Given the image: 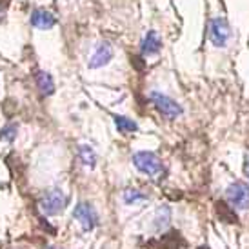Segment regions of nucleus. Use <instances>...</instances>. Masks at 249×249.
I'll list each match as a JSON object with an SVG mask.
<instances>
[{
  "instance_id": "obj_12",
  "label": "nucleus",
  "mask_w": 249,
  "mask_h": 249,
  "mask_svg": "<svg viewBox=\"0 0 249 249\" xmlns=\"http://www.w3.org/2000/svg\"><path fill=\"white\" fill-rule=\"evenodd\" d=\"M78 157H80V162H82L84 166L95 167V164H97V155H95L91 145H80L78 147Z\"/></svg>"
},
{
  "instance_id": "obj_20",
  "label": "nucleus",
  "mask_w": 249,
  "mask_h": 249,
  "mask_svg": "<svg viewBox=\"0 0 249 249\" xmlns=\"http://www.w3.org/2000/svg\"><path fill=\"white\" fill-rule=\"evenodd\" d=\"M49 249H58V248H49Z\"/></svg>"
},
{
  "instance_id": "obj_2",
  "label": "nucleus",
  "mask_w": 249,
  "mask_h": 249,
  "mask_svg": "<svg viewBox=\"0 0 249 249\" xmlns=\"http://www.w3.org/2000/svg\"><path fill=\"white\" fill-rule=\"evenodd\" d=\"M149 100L153 102V106L157 107L160 115H164L166 118H178L184 109L178 102H175L173 98H169L167 95H162L159 91H151L149 93Z\"/></svg>"
},
{
  "instance_id": "obj_11",
  "label": "nucleus",
  "mask_w": 249,
  "mask_h": 249,
  "mask_svg": "<svg viewBox=\"0 0 249 249\" xmlns=\"http://www.w3.org/2000/svg\"><path fill=\"white\" fill-rule=\"evenodd\" d=\"M113 122H115V127H117L118 133H131L139 129L137 122L131 120V118L124 117V115H115V117H113Z\"/></svg>"
},
{
  "instance_id": "obj_7",
  "label": "nucleus",
  "mask_w": 249,
  "mask_h": 249,
  "mask_svg": "<svg viewBox=\"0 0 249 249\" xmlns=\"http://www.w3.org/2000/svg\"><path fill=\"white\" fill-rule=\"evenodd\" d=\"M113 58V46L109 42H100L95 49V53L91 55L89 60V68L91 70H98L106 64H109V60Z\"/></svg>"
},
{
  "instance_id": "obj_19",
  "label": "nucleus",
  "mask_w": 249,
  "mask_h": 249,
  "mask_svg": "<svg viewBox=\"0 0 249 249\" xmlns=\"http://www.w3.org/2000/svg\"><path fill=\"white\" fill-rule=\"evenodd\" d=\"M198 249H208V248H198Z\"/></svg>"
},
{
  "instance_id": "obj_15",
  "label": "nucleus",
  "mask_w": 249,
  "mask_h": 249,
  "mask_svg": "<svg viewBox=\"0 0 249 249\" xmlns=\"http://www.w3.org/2000/svg\"><path fill=\"white\" fill-rule=\"evenodd\" d=\"M17 131H18V125L17 124H7L0 129V140L2 142H13L15 137H17Z\"/></svg>"
},
{
  "instance_id": "obj_9",
  "label": "nucleus",
  "mask_w": 249,
  "mask_h": 249,
  "mask_svg": "<svg viewBox=\"0 0 249 249\" xmlns=\"http://www.w3.org/2000/svg\"><path fill=\"white\" fill-rule=\"evenodd\" d=\"M160 46H162V42H160L159 35H157V31H147V35L144 36V40H142V55L144 56H149V55H157L160 51Z\"/></svg>"
},
{
  "instance_id": "obj_3",
  "label": "nucleus",
  "mask_w": 249,
  "mask_h": 249,
  "mask_svg": "<svg viewBox=\"0 0 249 249\" xmlns=\"http://www.w3.org/2000/svg\"><path fill=\"white\" fill-rule=\"evenodd\" d=\"M66 204H68V196L60 189H49L40 198V209L49 216L62 213L66 209Z\"/></svg>"
},
{
  "instance_id": "obj_5",
  "label": "nucleus",
  "mask_w": 249,
  "mask_h": 249,
  "mask_svg": "<svg viewBox=\"0 0 249 249\" xmlns=\"http://www.w3.org/2000/svg\"><path fill=\"white\" fill-rule=\"evenodd\" d=\"M73 216L75 220H78L84 231H93L98 226V214L91 204H86V202L76 204V208L73 209Z\"/></svg>"
},
{
  "instance_id": "obj_14",
  "label": "nucleus",
  "mask_w": 249,
  "mask_h": 249,
  "mask_svg": "<svg viewBox=\"0 0 249 249\" xmlns=\"http://www.w3.org/2000/svg\"><path fill=\"white\" fill-rule=\"evenodd\" d=\"M171 220V209L169 208H160L157 211V218H155V228L157 229H164Z\"/></svg>"
},
{
  "instance_id": "obj_4",
  "label": "nucleus",
  "mask_w": 249,
  "mask_h": 249,
  "mask_svg": "<svg viewBox=\"0 0 249 249\" xmlns=\"http://www.w3.org/2000/svg\"><path fill=\"white\" fill-rule=\"evenodd\" d=\"M229 36H231V29L229 24L224 17H214L209 22V40L214 48H224L228 44Z\"/></svg>"
},
{
  "instance_id": "obj_10",
  "label": "nucleus",
  "mask_w": 249,
  "mask_h": 249,
  "mask_svg": "<svg viewBox=\"0 0 249 249\" xmlns=\"http://www.w3.org/2000/svg\"><path fill=\"white\" fill-rule=\"evenodd\" d=\"M35 82L36 88L40 91L42 95H51L55 91V82H53V76L46 73V71H38L35 75Z\"/></svg>"
},
{
  "instance_id": "obj_16",
  "label": "nucleus",
  "mask_w": 249,
  "mask_h": 249,
  "mask_svg": "<svg viewBox=\"0 0 249 249\" xmlns=\"http://www.w3.org/2000/svg\"><path fill=\"white\" fill-rule=\"evenodd\" d=\"M147 200V196L144 193H140L139 189H127L124 193V202L125 204H135V202H144Z\"/></svg>"
},
{
  "instance_id": "obj_18",
  "label": "nucleus",
  "mask_w": 249,
  "mask_h": 249,
  "mask_svg": "<svg viewBox=\"0 0 249 249\" xmlns=\"http://www.w3.org/2000/svg\"><path fill=\"white\" fill-rule=\"evenodd\" d=\"M246 175H248V178H249V159H248V162H246Z\"/></svg>"
},
{
  "instance_id": "obj_8",
  "label": "nucleus",
  "mask_w": 249,
  "mask_h": 249,
  "mask_svg": "<svg viewBox=\"0 0 249 249\" xmlns=\"http://www.w3.org/2000/svg\"><path fill=\"white\" fill-rule=\"evenodd\" d=\"M55 17L46 9H35L31 15V24L38 29H51L55 26Z\"/></svg>"
},
{
  "instance_id": "obj_6",
  "label": "nucleus",
  "mask_w": 249,
  "mask_h": 249,
  "mask_svg": "<svg viewBox=\"0 0 249 249\" xmlns=\"http://www.w3.org/2000/svg\"><path fill=\"white\" fill-rule=\"evenodd\" d=\"M228 200L231 206L236 209H248L249 208V186L244 182H233L231 186L226 189Z\"/></svg>"
},
{
  "instance_id": "obj_17",
  "label": "nucleus",
  "mask_w": 249,
  "mask_h": 249,
  "mask_svg": "<svg viewBox=\"0 0 249 249\" xmlns=\"http://www.w3.org/2000/svg\"><path fill=\"white\" fill-rule=\"evenodd\" d=\"M177 238H178V233H177V231L167 233L166 236H162V242H160L159 249H178V244L175 242Z\"/></svg>"
},
{
  "instance_id": "obj_13",
  "label": "nucleus",
  "mask_w": 249,
  "mask_h": 249,
  "mask_svg": "<svg viewBox=\"0 0 249 249\" xmlns=\"http://www.w3.org/2000/svg\"><path fill=\"white\" fill-rule=\"evenodd\" d=\"M216 214L224 222H238L233 208H229L226 202H216Z\"/></svg>"
},
{
  "instance_id": "obj_1",
  "label": "nucleus",
  "mask_w": 249,
  "mask_h": 249,
  "mask_svg": "<svg viewBox=\"0 0 249 249\" xmlns=\"http://www.w3.org/2000/svg\"><path fill=\"white\" fill-rule=\"evenodd\" d=\"M133 164L140 173L149 175L153 178H159L164 173V166L159 160V157L153 151H137L133 155Z\"/></svg>"
}]
</instances>
